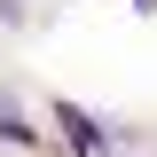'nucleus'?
Returning a JSON list of instances; mask_svg holds the SVG:
<instances>
[{
    "instance_id": "f257e3e1",
    "label": "nucleus",
    "mask_w": 157,
    "mask_h": 157,
    "mask_svg": "<svg viewBox=\"0 0 157 157\" xmlns=\"http://www.w3.org/2000/svg\"><path fill=\"white\" fill-rule=\"evenodd\" d=\"M55 134H63V149H71V157H110V134H102L78 102H55Z\"/></svg>"
},
{
    "instance_id": "f03ea898",
    "label": "nucleus",
    "mask_w": 157,
    "mask_h": 157,
    "mask_svg": "<svg viewBox=\"0 0 157 157\" xmlns=\"http://www.w3.org/2000/svg\"><path fill=\"white\" fill-rule=\"evenodd\" d=\"M0 141H16V149H39V134H32V126H24L16 110H0Z\"/></svg>"
}]
</instances>
